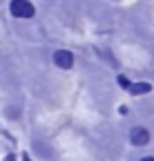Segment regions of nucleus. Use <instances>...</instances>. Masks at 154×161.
Segmentation results:
<instances>
[{
    "label": "nucleus",
    "instance_id": "nucleus-1",
    "mask_svg": "<svg viewBox=\"0 0 154 161\" xmlns=\"http://www.w3.org/2000/svg\"><path fill=\"white\" fill-rule=\"evenodd\" d=\"M9 11H11L13 18H25V20L34 18V14H36V9H34V5L29 3V0H11Z\"/></svg>",
    "mask_w": 154,
    "mask_h": 161
},
{
    "label": "nucleus",
    "instance_id": "nucleus-2",
    "mask_svg": "<svg viewBox=\"0 0 154 161\" xmlns=\"http://www.w3.org/2000/svg\"><path fill=\"white\" fill-rule=\"evenodd\" d=\"M54 63L61 69H72L74 67V54L69 49H56L54 52Z\"/></svg>",
    "mask_w": 154,
    "mask_h": 161
},
{
    "label": "nucleus",
    "instance_id": "nucleus-3",
    "mask_svg": "<svg viewBox=\"0 0 154 161\" xmlns=\"http://www.w3.org/2000/svg\"><path fill=\"white\" fill-rule=\"evenodd\" d=\"M130 143L136 146V148L147 146V143H150V132H147L145 128H141V125L132 128V130H130Z\"/></svg>",
    "mask_w": 154,
    "mask_h": 161
},
{
    "label": "nucleus",
    "instance_id": "nucleus-4",
    "mask_svg": "<svg viewBox=\"0 0 154 161\" xmlns=\"http://www.w3.org/2000/svg\"><path fill=\"white\" fill-rule=\"evenodd\" d=\"M152 90L150 83H132L130 85V94H147Z\"/></svg>",
    "mask_w": 154,
    "mask_h": 161
},
{
    "label": "nucleus",
    "instance_id": "nucleus-5",
    "mask_svg": "<svg viewBox=\"0 0 154 161\" xmlns=\"http://www.w3.org/2000/svg\"><path fill=\"white\" fill-rule=\"evenodd\" d=\"M119 85H121V87H125V90H130V85H132V83H130L125 76H119Z\"/></svg>",
    "mask_w": 154,
    "mask_h": 161
},
{
    "label": "nucleus",
    "instance_id": "nucleus-6",
    "mask_svg": "<svg viewBox=\"0 0 154 161\" xmlns=\"http://www.w3.org/2000/svg\"><path fill=\"white\" fill-rule=\"evenodd\" d=\"M141 161H154V157H143Z\"/></svg>",
    "mask_w": 154,
    "mask_h": 161
},
{
    "label": "nucleus",
    "instance_id": "nucleus-7",
    "mask_svg": "<svg viewBox=\"0 0 154 161\" xmlns=\"http://www.w3.org/2000/svg\"><path fill=\"white\" fill-rule=\"evenodd\" d=\"M23 159H25V161H29V157H27V154H25V157H23Z\"/></svg>",
    "mask_w": 154,
    "mask_h": 161
}]
</instances>
